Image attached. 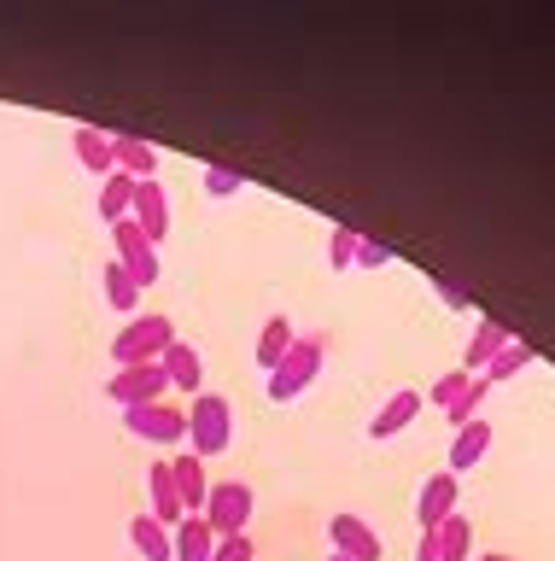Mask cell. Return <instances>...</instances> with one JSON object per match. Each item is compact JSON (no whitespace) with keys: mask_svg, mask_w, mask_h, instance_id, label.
<instances>
[{"mask_svg":"<svg viewBox=\"0 0 555 561\" xmlns=\"http://www.w3.org/2000/svg\"><path fill=\"white\" fill-rule=\"evenodd\" d=\"M485 450H492V421L474 415L467 427H456V438H450V473H474L485 462Z\"/></svg>","mask_w":555,"mask_h":561,"instance_id":"cell-15","label":"cell"},{"mask_svg":"<svg viewBox=\"0 0 555 561\" xmlns=\"http://www.w3.org/2000/svg\"><path fill=\"white\" fill-rule=\"evenodd\" d=\"M112 158L129 182H159V147L141 135H112Z\"/></svg>","mask_w":555,"mask_h":561,"instance_id":"cell-14","label":"cell"},{"mask_svg":"<svg viewBox=\"0 0 555 561\" xmlns=\"http://www.w3.org/2000/svg\"><path fill=\"white\" fill-rule=\"evenodd\" d=\"M467 380H474V375H467V368H456V375H439V380H432L427 386V403H432V410H456V403H462V392H467Z\"/></svg>","mask_w":555,"mask_h":561,"instance_id":"cell-26","label":"cell"},{"mask_svg":"<svg viewBox=\"0 0 555 561\" xmlns=\"http://www.w3.org/2000/svg\"><path fill=\"white\" fill-rule=\"evenodd\" d=\"M351 263H362V270H386V263H392V245H386V240H369V234H362Z\"/></svg>","mask_w":555,"mask_h":561,"instance_id":"cell-30","label":"cell"},{"mask_svg":"<svg viewBox=\"0 0 555 561\" xmlns=\"http://www.w3.org/2000/svg\"><path fill=\"white\" fill-rule=\"evenodd\" d=\"M432 538H439V561H467V550H474V520H467V515H450Z\"/></svg>","mask_w":555,"mask_h":561,"instance_id":"cell-23","label":"cell"},{"mask_svg":"<svg viewBox=\"0 0 555 561\" xmlns=\"http://www.w3.org/2000/svg\"><path fill=\"white\" fill-rule=\"evenodd\" d=\"M170 380L159 363H135V368H117V375L106 380V398L117 403V410H135V403H164Z\"/></svg>","mask_w":555,"mask_h":561,"instance_id":"cell-6","label":"cell"},{"mask_svg":"<svg viewBox=\"0 0 555 561\" xmlns=\"http://www.w3.org/2000/svg\"><path fill=\"white\" fill-rule=\"evenodd\" d=\"M432 293H439V298H444V305H450V310H467V293L456 287V280H444V275H432Z\"/></svg>","mask_w":555,"mask_h":561,"instance_id":"cell-32","label":"cell"},{"mask_svg":"<svg viewBox=\"0 0 555 561\" xmlns=\"http://www.w3.org/2000/svg\"><path fill=\"white\" fill-rule=\"evenodd\" d=\"M170 480H176V497H182V515H205V497H211V473L194 450H176L170 456Z\"/></svg>","mask_w":555,"mask_h":561,"instance_id":"cell-9","label":"cell"},{"mask_svg":"<svg viewBox=\"0 0 555 561\" xmlns=\"http://www.w3.org/2000/svg\"><path fill=\"white\" fill-rule=\"evenodd\" d=\"M415 561H439V538H432V533L415 538Z\"/></svg>","mask_w":555,"mask_h":561,"instance_id":"cell-33","label":"cell"},{"mask_svg":"<svg viewBox=\"0 0 555 561\" xmlns=\"http://www.w3.org/2000/svg\"><path fill=\"white\" fill-rule=\"evenodd\" d=\"M415 415H421V392H392V398L374 410V421H369V438H374V445H386V438H397V433H404Z\"/></svg>","mask_w":555,"mask_h":561,"instance_id":"cell-17","label":"cell"},{"mask_svg":"<svg viewBox=\"0 0 555 561\" xmlns=\"http://www.w3.org/2000/svg\"><path fill=\"white\" fill-rule=\"evenodd\" d=\"M234 445V410L222 392H199L194 410H187V450L199 456V462H211Z\"/></svg>","mask_w":555,"mask_h":561,"instance_id":"cell-2","label":"cell"},{"mask_svg":"<svg viewBox=\"0 0 555 561\" xmlns=\"http://www.w3.org/2000/svg\"><path fill=\"white\" fill-rule=\"evenodd\" d=\"M327 543H334V556H345V561H380V550H386L374 526L362 515H351V508L327 520Z\"/></svg>","mask_w":555,"mask_h":561,"instance_id":"cell-8","label":"cell"},{"mask_svg":"<svg viewBox=\"0 0 555 561\" xmlns=\"http://www.w3.org/2000/svg\"><path fill=\"white\" fill-rule=\"evenodd\" d=\"M211 561H252V538L246 533H240V538H217Z\"/></svg>","mask_w":555,"mask_h":561,"instance_id":"cell-31","label":"cell"},{"mask_svg":"<svg viewBox=\"0 0 555 561\" xmlns=\"http://www.w3.org/2000/svg\"><path fill=\"white\" fill-rule=\"evenodd\" d=\"M485 392H492V380H485V375H474V380H467V392H462V403H456V410H450V427H467V421L479 415V403H485Z\"/></svg>","mask_w":555,"mask_h":561,"instance_id":"cell-27","label":"cell"},{"mask_svg":"<svg viewBox=\"0 0 555 561\" xmlns=\"http://www.w3.org/2000/svg\"><path fill=\"white\" fill-rule=\"evenodd\" d=\"M327 561H345V556H327Z\"/></svg>","mask_w":555,"mask_h":561,"instance_id":"cell-35","label":"cell"},{"mask_svg":"<svg viewBox=\"0 0 555 561\" xmlns=\"http://www.w3.org/2000/svg\"><path fill=\"white\" fill-rule=\"evenodd\" d=\"M217 533L205 526V515H187L176 533H170V561H211Z\"/></svg>","mask_w":555,"mask_h":561,"instance_id":"cell-18","label":"cell"},{"mask_svg":"<svg viewBox=\"0 0 555 561\" xmlns=\"http://www.w3.org/2000/svg\"><path fill=\"white\" fill-rule=\"evenodd\" d=\"M129 543H135V550H141L147 561H170V526H159V520L147 515V508L129 520Z\"/></svg>","mask_w":555,"mask_h":561,"instance_id":"cell-22","label":"cell"},{"mask_svg":"<svg viewBox=\"0 0 555 561\" xmlns=\"http://www.w3.org/2000/svg\"><path fill=\"white\" fill-rule=\"evenodd\" d=\"M170 340H176V322L159 310H147V316H129L124 333H112V363L117 368H135V363H159Z\"/></svg>","mask_w":555,"mask_h":561,"instance_id":"cell-1","label":"cell"},{"mask_svg":"<svg viewBox=\"0 0 555 561\" xmlns=\"http://www.w3.org/2000/svg\"><path fill=\"white\" fill-rule=\"evenodd\" d=\"M129 199H135V182H129L124 170H112L106 182H100V217H106V222H124V217H129Z\"/></svg>","mask_w":555,"mask_h":561,"instance_id":"cell-24","label":"cell"},{"mask_svg":"<svg viewBox=\"0 0 555 561\" xmlns=\"http://www.w3.org/2000/svg\"><path fill=\"white\" fill-rule=\"evenodd\" d=\"M532 363H537V351H532L527 340H509V345L492 357V368H485V380L497 386V380H509V375H520V368H532Z\"/></svg>","mask_w":555,"mask_h":561,"instance_id":"cell-25","label":"cell"},{"mask_svg":"<svg viewBox=\"0 0 555 561\" xmlns=\"http://www.w3.org/2000/svg\"><path fill=\"white\" fill-rule=\"evenodd\" d=\"M199 182H205V193H211V199H234V193L246 187V175H240V170H222V164H211V170L199 175Z\"/></svg>","mask_w":555,"mask_h":561,"instance_id":"cell-29","label":"cell"},{"mask_svg":"<svg viewBox=\"0 0 555 561\" xmlns=\"http://www.w3.org/2000/svg\"><path fill=\"white\" fill-rule=\"evenodd\" d=\"M357 228L351 222H334V234H327V263H334V270H345V263H351L357 257Z\"/></svg>","mask_w":555,"mask_h":561,"instance_id":"cell-28","label":"cell"},{"mask_svg":"<svg viewBox=\"0 0 555 561\" xmlns=\"http://www.w3.org/2000/svg\"><path fill=\"white\" fill-rule=\"evenodd\" d=\"M129 222L147 234V245H159L170 234V199L159 182H135V199H129Z\"/></svg>","mask_w":555,"mask_h":561,"instance_id":"cell-11","label":"cell"},{"mask_svg":"<svg viewBox=\"0 0 555 561\" xmlns=\"http://www.w3.org/2000/svg\"><path fill=\"white\" fill-rule=\"evenodd\" d=\"M159 368H164V380L176 386V392L199 398V386H205V357H199V351L182 340V333H176V340H170V351L159 357Z\"/></svg>","mask_w":555,"mask_h":561,"instance_id":"cell-12","label":"cell"},{"mask_svg":"<svg viewBox=\"0 0 555 561\" xmlns=\"http://www.w3.org/2000/svg\"><path fill=\"white\" fill-rule=\"evenodd\" d=\"M124 427L135 438H152V445H182L187 410H176V403H135V410H124Z\"/></svg>","mask_w":555,"mask_h":561,"instance_id":"cell-7","label":"cell"},{"mask_svg":"<svg viewBox=\"0 0 555 561\" xmlns=\"http://www.w3.org/2000/svg\"><path fill=\"white\" fill-rule=\"evenodd\" d=\"M479 561H514V556H502V550H492V556H479Z\"/></svg>","mask_w":555,"mask_h":561,"instance_id":"cell-34","label":"cell"},{"mask_svg":"<svg viewBox=\"0 0 555 561\" xmlns=\"http://www.w3.org/2000/svg\"><path fill=\"white\" fill-rule=\"evenodd\" d=\"M252 520V485L246 480H211V497H205V526L217 538H240Z\"/></svg>","mask_w":555,"mask_h":561,"instance_id":"cell-4","label":"cell"},{"mask_svg":"<svg viewBox=\"0 0 555 561\" xmlns=\"http://www.w3.org/2000/svg\"><path fill=\"white\" fill-rule=\"evenodd\" d=\"M456 491H462L456 473H432V480L421 485V497H415V520H421V533H439V526L456 515Z\"/></svg>","mask_w":555,"mask_h":561,"instance_id":"cell-10","label":"cell"},{"mask_svg":"<svg viewBox=\"0 0 555 561\" xmlns=\"http://www.w3.org/2000/svg\"><path fill=\"white\" fill-rule=\"evenodd\" d=\"M71 140H77V158H82V170H89V175H100V182H106V175L117 170V158H112V135H106V129L82 123V129H77Z\"/></svg>","mask_w":555,"mask_h":561,"instance_id":"cell-19","label":"cell"},{"mask_svg":"<svg viewBox=\"0 0 555 561\" xmlns=\"http://www.w3.org/2000/svg\"><path fill=\"white\" fill-rule=\"evenodd\" d=\"M316 375H322V333H299L287 357L269 368V403H292V398H304Z\"/></svg>","mask_w":555,"mask_h":561,"instance_id":"cell-3","label":"cell"},{"mask_svg":"<svg viewBox=\"0 0 555 561\" xmlns=\"http://www.w3.org/2000/svg\"><path fill=\"white\" fill-rule=\"evenodd\" d=\"M100 287H106V305H112V310H124V316L141 310V287L129 280V270H124L117 257L106 263V270H100Z\"/></svg>","mask_w":555,"mask_h":561,"instance_id":"cell-21","label":"cell"},{"mask_svg":"<svg viewBox=\"0 0 555 561\" xmlns=\"http://www.w3.org/2000/svg\"><path fill=\"white\" fill-rule=\"evenodd\" d=\"M147 515L159 520V526H170V533L187 520L182 515V497H176V480H170V462H152L147 468Z\"/></svg>","mask_w":555,"mask_h":561,"instance_id":"cell-13","label":"cell"},{"mask_svg":"<svg viewBox=\"0 0 555 561\" xmlns=\"http://www.w3.org/2000/svg\"><path fill=\"white\" fill-rule=\"evenodd\" d=\"M292 340H299V328H292L287 316H269L264 333H257V368L269 375V368H275V363H281L287 351H292Z\"/></svg>","mask_w":555,"mask_h":561,"instance_id":"cell-20","label":"cell"},{"mask_svg":"<svg viewBox=\"0 0 555 561\" xmlns=\"http://www.w3.org/2000/svg\"><path fill=\"white\" fill-rule=\"evenodd\" d=\"M509 340H514V333L502 328L497 316H479V322H474V340H467V351H462V368H467V375H485V368H492V357H497Z\"/></svg>","mask_w":555,"mask_h":561,"instance_id":"cell-16","label":"cell"},{"mask_svg":"<svg viewBox=\"0 0 555 561\" xmlns=\"http://www.w3.org/2000/svg\"><path fill=\"white\" fill-rule=\"evenodd\" d=\"M112 257L124 263L129 280H135L141 293L152 287V280H159V245H147V234H141V228H135L129 217L112 222Z\"/></svg>","mask_w":555,"mask_h":561,"instance_id":"cell-5","label":"cell"}]
</instances>
